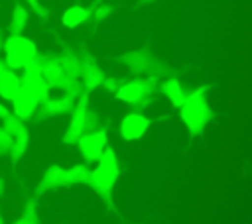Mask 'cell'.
<instances>
[{
  "label": "cell",
  "mask_w": 252,
  "mask_h": 224,
  "mask_svg": "<svg viewBox=\"0 0 252 224\" xmlns=\"http://www.w3.org/2000/svg\"><path fill=\"white\" fill-rule=\"evenodd\" d=\"M209 88H211L209 84H201L193 88L189 94H185L183 102L179 104V118L191 136H201L215 118V112L207 98Z\"/></svg>",
  "instance_id": "6da1fadb"
},
{
  "label": "cell",
  "mask_w": 252,
  "mask_h": 224,
  "mask_svg": "<svg viewBox=\"0 0 252 224\" xmlns=\"http://www.w3.org/2000/svg\"><path fill=\"white\" fill-rule=\"evenodd\" d=\"M118 177H120L118 157H116V153H114L112 147H104L102 155L94 161V167L89 171L87 185H89L110 208H114V204H112V193H114V187H116V183H118Z\"/></svg>",
  "instance_id": "7a4b0ae2"
},
{
  "label": "cell",
  "mask_w": 252,
  "mask_h": 224,
  "mask_svg": "<svg viewBox=\"0 0 252 224\" xmlns=\"http://www.w3.org/2000/svg\"><path fill=\"white\" fill-rule=\"evenodd\" d=\"M2 53L8 69L22 71L32 59L39 55V49L32 37H26L24 33H8L2 39Z\"/></svg>",
  "instance_id": "3957f363"
},
{
  "label": "cell",
  "mask_w": 252,
  "mask_h": 224,
  "mask_svg": "<svg viewBox=\"0 0 252 224\" xmlns=\"http://www.w3.org/2000/svg\"><path fill=\"white\" fill-rule=\"evenodd\" d=\"M120 61L136 75H146V77H154V79H159L163 77L169 69L167 65L158 59L150 49L142 47V49H128L120 55Z\"/></svg>",
  "instance_id": "277c9868"
},
{
  "label": "cell",
  "mask_w": 252,
  "mask_h": 224,
  "mask_svg": "<svg viewBox=\"0 0 252 224\" xmlns=\"http://www.w3.org/2000/svg\"><path fill=\"white\" fill-rule=\"evenodd\" d=\"M2 128L12 138V145H10V151H8L10 161L12 163L22 161L24 155L28 153V149H30V130H28L26 122L10 112L6 118H2Z\"/></svg>",
  "instance_id": "5b68a950"
},
{
  "label": "cell",
  "mask_w": 252,
  "mask_h": 224,
  "mask_svg": "<svg viewBox=\"0 0 252 224\" xmlns=\"http://www.w3.org/2000/svg\"><path fill=\"white\" fill-rule=\"evenodd\" d=\"M156 88H158V79L146 77V75H136L134 79H128V81L122 79V83L118 84L114 94L120 102L136 104L144 96H152L156 92Z\"/></svg>",
  "instance_id": "8992f818"
},
{
  "label": "cell",
  "mask_w": 252,
  "mask_h": 224,
  "mask_svg": "<svg viewBox=\"0 0 252 224\" xmlns=\"http://www.w3.org/2000/svg\"><path fill=\"white\" fill-rule=\"evenodd\" d=\"M87 110H89V92H83V94L77 96V100H75V104L69 112V124H67V130L61 136L65 145H75L77 140L81 138V134L87 130L85 128Z\"/></svg>",
  "instance_id": "52a82bcc"
},
{
  "label": "cell",
  "mask_w": 252,
  "mask_h": 224,
  "mask_svg": "<svg viewBox=\"0 0 252 224\" xmlns=\"http://www.w3.org/2000/svg\"><path fill=\"white\" fill-rule=\"evenodd\" d=\"M106 143H108V132L98 126V128H94V130L83 132L75 145L79 147V153L83 155V159H85L87 163H94V161L102 155Z\"/></svg>",
  "instance_id": "ba28073f"
},
{
  "label": "cell",
  "mask_w": 252,
  "mask_h": 224,
  "mask_svg": "<svg viewBox=\"0 0 252 224\" xmlns=\"http://www.w3.org/2000/svg\"><path fill=\"white\" fill-rule=\"evenodd\" d=\"M79 59H81V75L79 81L85 88V92H93L102 84V79L106 77V73L102 71V67L96 63V59L87 53V51H79Z\"/></svg>",
  "instance_id": "9c48e42d"
},
{
  "label": "cell",
  "mask_w": 252,
  "mask_h": 224,
  "mask_svg": "<svg viewBox=\"0 0 252 224\" xmlns=\"http://www.w3.org/2000/svg\"><path fill=\"white\" fill-rule=\"evenodd\" d=\"M150 124H152V120H150L144 112L134 110V112L126 114V116L120 120V128H118L120 138H122L124 141H136V140H140V138L148 132Z\"/></svg>",
  "instance_id": "30bf717a"
},
{
  "label": "cell",
  "mask_w": 252,
  "mask_h": 224,
  "mask_svg": "<svg viewBox=\"0 0 252 224\" xmlns=\"http://www.w3.org/2000/svg\"><path fill=\"white\" fill-rule=\"evenodd\" d=\"M39 102H41V100H39L35 94H32L30 90H26V88L22 86V88L16 92V96L10 100V104H12L10 112H12L14 116H18L20 120L28 122V120L35 118L37 108H39Z\"/></svg>",
  "instance_id": "8fae6325"
},
{
  "label": "cell",
  "mask_w": 252,
  "mask_h": 224,
  "mask_svg": "<svg viewBox=\"0 0 252 224\" xmlns=\"http://www.w3.org/2000/svg\"><path fill=\"white\" fill-rule=\"evenodd\" d=\"M77 98H71L69 94H59V96H47L39 102V108H37V118H55V116H65L71 112L73 104H75Z\"/></svg>",
  "instance_id": "7c38bea8"
},
{
  "label": "cell",
  "mask_w": 252,
  "mask_h": 224,
  "mask_svg": "<svg viewBox=\"0 0 252 224\" xmlns=\"http://www.w3.org/2000/svg\"><path fill=\"white\" fill-rule=\"evenodd\" d=\"M61 187H67L65 169H63L61 165H49V167L43 171L39 183L35 185V193H33V195H35V196H41V195H45V193H49V191H55V189H61Z\"/></svg>",
  "instance_id": "4fadbf2b"
},
{
  "label": "cell",
  "mask_w": 252,
  "mask_h": 224,
  "mask_svg": "<svg viewBox=\"0 0 252 224\" xmlns=\"http://www.w3.org/2000/svg\"><path fill=\"white\" fill-rule=\"evenodd\" d=\"M22 88V79H20V75L16 73V71H12V69H6L2 75H0V98L2 100H6V102H10L14 96H16V92Z\"/></svg>",
  "instance_id": "5bb4252c"
},
{
  "label": "cell",
  "mask_w": 252,
  "mask_h": 224,
  "mask_svg": "<svg viewBox=\"0 0 252 224\" xmlns=\"http://www.w3.org/2000/svg\"><path fill=\"white\" fill-rule=\"evenodd\" d=\"M20 79H22V86L26 90H30L32 94H35L39 100H43V98H47L51 94L47 83L43 81V77L39 73H24Z\"/></svg>",
  "instance_id": "9a60e30c"
},
{
  "label": "cell",
  "mask_w": 252,
  "mask_h": 224,
  "mask_svg": "<svg viewBox=\"0 0 252 224\" xmlns=\"http://www.w3.org/2000/svg\"><path fill=\"white\" fill-rule=\"evenodd\" d=\"M85 22H89V8L87 6L75 4V6L65 8L63 14H61V24L69 29H75V28L83 26Z\"/></svg>",
  "instance_id": "2e32d148"
},
{
  "label": "cell",
  "mask_w": 252,
  "mask_h": 224,
  "mask_svg": "<svg viewBox=\"0 0 252 224\" xmlns=\"http://www.w3.org/2000/svg\"><path fill=\"white\" fill-rule=\"evenodd\" d=\"M159 90H161V94H163L175 108H179V104H181L183 98H185L183 84H181L175 77H167V79H163L161 84H159Z\"/></svg>",
  "instance_id": "e0dca14e"
},
{
  "label": "cell",
  "mask_w": 252,
  "mask_h": 224,
  "mask_svg": "<svg viewBox=\"0 0 252 224\" xmlns=\"http://www.w3.org/2000/svg\"><path fill=\"white\" fill-rule=\"evenodd\" d=\"M28 22H30L28 6L16 2L10 14V22H8V33H24V29L28 28Z\"/></svg>",
  "instance_id": "ac0fdd59"
},
{
  "label": "cell",
  "mask_w": 252,
  "mask_h": 224,
  "mask_svg": "<svg viewBox=\"0 0 252 224\" xmlns=\"http://www.w3.org/2000/svg\"><path fill=\"white\" fill-rule=\"evenodd\" d=\"M89 171H91V167H89L87 163H77V165L67 167V169H65V181H67V187L87 185Z\"/></svg>",
  "instance_id": "d6986e66"
},
{
  "label": "cell",
  "mask_w": 252,
  "mask_h": 224,
  "mask_svg": "<svg viewBox=\"0 0 252 224\" xmlns=\"http://www.w3.org/2000/svg\"><path fill=\"white\" fill-rule=\"evenodd\" d=\"M37 196H30L18 216V224H37L39 222V208H37Z\"/></svg>",
  "instance_id": "ffe728a7"
},
{
  "label": "cell",
  "mask_w": 252,
  "mask_h": 224,
  "mask_svg": "<svg viewBox=\"0 0 252 224\" xmlns=\"http://www.w3.org/2000/svg\"><path fill=\"white\" fill-rule=\"evenodd\" d=\"M112 12H114V8H112L110 4L93 2V4L89 6V20H93V22H104Z\"/></svg>",
  "instance_id": "44dd1931"
},
{
  "label": "cell",
  "mask_w": 252,
  "mask_h": 224,
  "mask_svg": "<svg viewBox=\"0 0 252 224\" xmlns=\"http://www.w3.org/2000/svg\"><path fill=\"white\" fill-rule=\"evenodd\" d=\"M10 145H12V138H10V134L0 124V157H8Z\"/></svg>",
  "instance_id": "7402d4cb"
},
{
  "label": "cell",
  "mask_w": 252,
  "mask_h": 224,
  "mask_svg": "<svg viewBox=\"0 0 252 224\" xmlns=\"http://www.w3.org/2000/svg\"><path fill=\"white\" fill-rule=\"evenodd\" d=\"M26 4H28V8H30L35 16H39V18H49L47 8H45V6H41V4H39V0H26Z\"/></svg>",
  "instance_id": "603a6c76"
},
{
  "label": "cell",
  "mask_w": 252,
  "mask_h": 224,
  "mask_svg": "<svg viewBox=\"0 0 252 224\" xmlns=\"http://www.w3.org/2000/svg\"><path fill=\"white\" fill-rule=\"evenodd\" d=\"M98 124H100V116H98V112H91V110H87L85 128H87V130H94V128H98ZM87 130H85V132H87Z\"/></svg>",
  "instance_id": "cb8c5ba5"
},
{
  "label": "cell",
  "mask_w": 252,
  "mask_h": 224,
  "mask_svg": "<svg viewBox=\"0 0 252 224\" xmlns=\"http://www.w3.org/2000/svg\"><path fill=\"white\" fill-rule=\"evenodd\" d=\"M122 83V79H116V77H104L102 79V88L106 90V92H114L116 88H118V84Z\"/></svg>",
  "instance_id": "d4e9b609"
},
{
  "label": "cell",
  "mask_w": 252,
  "mask_h": 224,
  "mask_svg": "<svg viewBox=\"0 0 252 224\" xmlns=\"http://www.w3.org/2000/svg\"><path fill=\"white\" fill-rule=\"evenodd\" d=\"M8 114H10V108H8V106L4 104V100L0 98V120H2V118H6Z\"/></svg>",
  "instance_id": "484cf974"
},
{
  "label": "cell",
  "mask_w": 252,
  "mask_h": 224,
  "mask_svg": "<svg viewBox=\"0 0 252 224\" xmlns=\"http://www.w3.org/2000/svg\"><path fill=\"white\" fill-rule=\"evenodd\" d=\"M156 0H136V4L138 6H148V4H154Z\"/></svg>",
  "instance_id": "4316f807"
},
{
  "label": "cell",
  "mask_w": 252,
  "mask_h": 224,
  "mask_svg": "<svg viewBox=\"0 0 252 224\" xmlns=\"http://www.w3.org/2000/svg\"><path fill=\"white\" fill-rule=\"evenodd\" d=\"M4 191H6V183H4V179L0 177V198L4 196Z\"/></svg>",
  "instance_id": "83f0119b"
},
{
  "label": "cell",
  "mask_w": 252,
  "mask_h": 224,
  "mask_svg": "<svg viewBox=\"0 0 252 224\" xmlns=\"http://www.w3.org/2000/svg\"><path fill=\"white\" fill-rule=\"evenodd\" d=\"M6 69H8V67H6V63H4V59L0 57V75H2V73H4Z\"/></svg>",
  "instance_id": "f1b7e54d"
},
{
  "label": "cell",
  "mask_w": 252,
  "mask_h": 224,
  "mask_svg": "<svg viewBox=\"0 0 252 224\" xmlns=\"http://www.w3.org/2000/svg\"><path fill=\"white\" fill-rule=\"evenodd\" d=\"M2 222H4V216H2V212H0V224H2Z\"/></svg>",
  "instance_id": "f546056e"
},
{
  "label": "cell",
  "mask_w": 252,
  "mask_h": 224,
  "mask_svg": "<svg viewBox=\"0 0 252 224\" xmlns=\"http://www.w3.org/2000/svg\"><path fill=\"white\" fill-rule=\"evenodd\" d=\"M2 39H4V37H2V35H0V51H2Z\"/></svg>",
  "instance_id": "4dcf8cb0"
}]
</instances>
